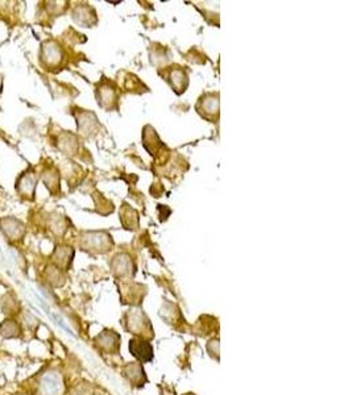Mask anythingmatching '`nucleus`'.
<instances>
[{"mask_svg": "<svg viewBox=\"0 0 352 395\" xmlns=\"http://www.w3.org/2000/svg\"><path fill=\"white\" fill-rule=\"evenodd\" d=\"M98 341H99L98 344L106 348V351H108V345H110V351H116L119 347V336L112 331H106V333L98 337Z\"/></svg>", "mask_w": 352, "mask_h": 395, "instance_id": "7ed1b4c3", "label": "nucleus"}, {"mask_svg": "<svg viewBox=\"0 0 352 395\" xmlns=\"http://www.w3.org/2000/svg\"><path fill=\"white\" fill-rule=\"evenodd\" d=\"M30 183L34 184L33 175H24L23 179H21V190H20V192H21V191H23V192H25L27 187H28V194H30V192H33L34 186H30Z\"/></svg>", "mask_w": 352, "mask_h": 395, "instance_id": "20e7f679", "label": "nucleus"}, {"mask_svg": "<svg viewBox=\"0 0 352 395\" xmlns=\"http://www.w3.org/2000/svg\"><path fill=\"white\" fill-rule=\"evenodd\" d=\"M41 392L44 395H61L64 390L61 375L56 372L45 373L40 381Z\"/></svg>", "mask_w": 352, "mask_h": 395, "instance_id": "f257e3e1", "label": "nucleus"}, {"mask_svg": "<svg viewBox=\"0 0 352 395\" xmlns=\"http://www.w3.org/2000/svg\"><path fill=\"white\" fill-rule=\"evenodd\" d=\"M129 351L132 355L143 362H149L153 359V349L151 344L144 340H131Z\"/></svg>", "mask_w": 352, "mask_h": 395, "instance_id": "f03ea898", "label": "nucleus"}]
</instances>
